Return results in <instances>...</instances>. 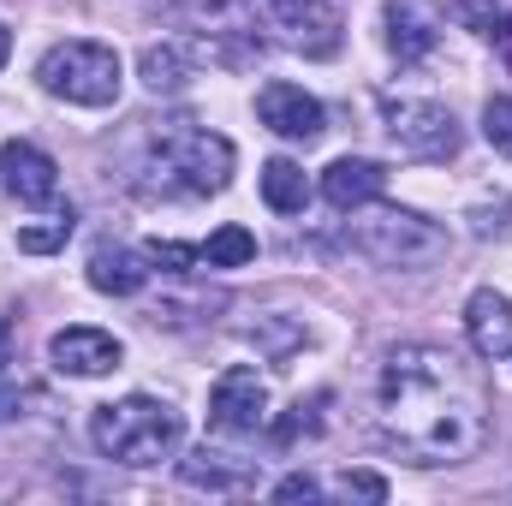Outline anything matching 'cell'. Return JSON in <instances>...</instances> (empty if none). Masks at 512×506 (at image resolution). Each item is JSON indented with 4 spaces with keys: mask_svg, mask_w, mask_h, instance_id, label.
Segmentation results:
<instances>
[{
    "mask_svg": "<svg viewBox=\"0 0 512 506\" xmlns=\"http://www.w3.org/2000/svg\"><path fill=\"white\" fill-rule=\"evenodd\" d=\"M179 477H185L191 489H209V495H239V489H251V465H233V459L215 453V447H197V453L179 465Z\"/></svg>",
    "mask_w": 512,
    "mask_h": 506,
    "instance_id": "17",
    "label": "cell"
},
{
    "mask_svg": "<svg viewBox=\"0 0 512 506\" xmlns=\"http://www.w3.org/2000/svg\"><path fill=\"white\" fill-rule=\"evenodd\" d=\"M30 399H36L30 387H0V423H6V417H12L18 405H30Z\"/></svg>",
    "mask_w": 512,
    "mask_h": 506,
    "instance_id": "28",
    "label": "cell"
},
{
    "mask_svg": "<svg viewBox=\"0 0 512 506\" xmlns=\"http://www.w3.org/2000/svg\"><path fill=\"white\" fill-rule=\"evenodd\" d=\"M36 84L72 108H114L120 102V54L108 42H54L36 66Z\"/></svg>",
    "mask_w": 512,
    "mask_h": 506,
    "instance_id": "5",
    "label": "cell"
},
{
    "mask_svg": "<svg viewBox=\"0 0 512 506\" xmlns=\"http://www.w3.org/2000/svg\"><path fill=\"white\" fill-rule=\"evenodd\" d=\"M334 495H346V501H387V483L376 471H346V477L334 483Z\"/></svg>",
    "mask_w": 512,
    "mask_h": 506,
    "instance_id": "26",
    "label": "cell"
},
{
    "mask_svg": "<svg viewBox=\"0 0 512 506\" xmlns=\"http://www.w3.org/2000/svg\"><path fill=\"white\" fill-rule=\"evenodd\" d=\"M262 203H268L274 215H304V203H310V179H304V167L286 161V155H274V161L262 167Z\"/></svg>",
    "mask_w": 512,
    "mask_h": 506,
    "instance_id": "19",
    "label": "cell"
},
{
    "mask_svg": "<svg viewBox=\"0 0 512 506\" xmlns=\"http://www.w3.org/2000/svg\"><path fill=\"white\" fill-rule=\"evenodd\" d=\"M90 441L102 447V459L114 465H161L173 447H179V411L167 399H149V393H126L114 405H96L90 417Z\"/></svg>",
    "mask_w": 512,
    "mask_h": 506,
    "instance_id": "3",
    "label": "cell"
},
{
    "mask_svg": "<svg viewBox=\"0 0 512 506\" xmlns=\"http://www.w3.org/2000/svg\"><path fill=\"white\" fill-rule=\"evenodd\" d=\"M382 126L393 137V149L399 155H411V161H453L459 155V143H465V131L459 120L441 108V102H417V96H387L382 102Z\"/></svg>",
    "mask_w": 512,
    "mask_h": 506,
    "instance_id": "7",
    "label": "cell"
},
{
    "mask_svg": "<svg viewBox=\"0 0 512 506\" xmlns=\"http://www.w3.org/2000/svg\"><path fill=\"white\" fill-rule=\"evenodd\" d=\"M387 191V167L382 161H370V155H340L328 173H322V197L346 215V209H358V203H376Z\"/></svg>",
    "mask_w": 512,
    "mask_h": 506,
    "instance_id": "15",
    "label": "cell"
},
{
    "mask_svg": "<svg viewBox=\"0 0 512 506\" xmlns=\"http://www.w3.org/2000/svg\"><path fill=\"white\" fill-rule=\"evenodd\" d=\"M453 18H459L465 30H477V36H489V42H495V30L507 24V12H501L495 0H453Z\"/></svg>",
    "mask_w": 512,
    "mask_h": 506,
    "instance_id": "23",
    "label": "cell"
},
{
    "mask_svg": "<svg viewBox=\"0 0 512 506\" xmlns=\"http://www.w3.org/2000/svg\"><path fill=\"white\" fill-rule=\"evenodd\" d=\"M316 495H322V483H316V477H304V471L274 483V501H316Z\"/></svg>",
    "mask_w": 512,
    "mask_h": 506,
    "instance_id": "27",
    "label": "cell"
},
{
    "mask_svg": "<svg viewBox=\"0 0 512 506\" xmlns=\"http://www.w3.org/2000/svg\"><path fill=\"white\" fill-rule=\"evenodd\" d=\"M483 137L512 155V96H489V108H483Z\"/></svg>",
    "mask_w": 512,
    "mask_h": 506,
    "instance_id": "24",
    "label": "cell"
},
{
    "mask_svg": "<svg viewBox=\"0 0 512 506\" xmlns=\"http://www.w3.org/2000/svg\"><path fill=\"white\" fill-rule=\"evenodd\" d=\"M489 387L447 346H393L376 381V429L411 465H465L489 441Z\"/></svg>",
    "mask_w": 512,
    "mask_h": 506,
    "instance_id": "1",
    "label": "cell"
},
{
    "mask_svg": "<svg viewBox=\"0 0 512 506\" xmlns=\"http://www.w3.org/2000/svg\"><path fill=\"white\" fill-rule=\"evenodd\" d=\"M0 185H6L18 203L42 209V203H54V197H60V167H54V155H48V149H36V143L12 137V143H0Z\"/></svg>",
    "mask_w": 512,
    "mask_h": 506,
    "instance_id": "11",
    "label": "cell"
},
{
    "mask_svg": "<svg viewBox=\"0 0 512 506\" xmlns=\"http://www.w3.org/2000/svg\"><path fill=\"white\" fill-rule=\"evenodd\" d=\"M322 405H328V393L298 399V405H292V417H280V423H274V441H280V447H292L298 435H316V429H322Z\"/></svg>",
    "mask_w": 512,
    "mask_h": 506,
    "instance_id": "21",
    "label": "cell"
},
{
    "mask_svg": "<svg viewBox=\"0 0 512 506\" xmlns=\"http://www.w3.org/2000/svg\"><path fill=\"white\" fill-rule=\"evenodd\" d=\"M90 286L108 298H137L149 286V256L126 251V245H96L90 251Z\"/></svg>",
    "mask_w": 512,
    "mask_h": 506,
    "instance_id": "16",
    "label": "cell"
},
{
    "mask_svg": "<svg viewBox=\"0 0 512 506\" xmlns=\"http://www.w3.org/2000/svg\"><path fill=\"white\" fill-rule=\"evenodd\" d=\"M435 42H441V12L429 0H387V48L399 66L429 60Z\"/></svg>",
    "mask_w": 512,
    "mask_h": 506,
    "instance_id": "13",
    "label": "cell"
},
{
    "mask_svg": "<svg viewBox=\"0 0 512 506\" xmlns=\"http://www.w3.org/2000/svg\"><path fill=\"white\" fill-rule=\"evenodd\" d=\"M66 239H72V209H66V215H54L48 227H24V233H18V251L48 256V251H60Z\"/></svg>",
    "mask_w": 512,
    "mask_h": 506,
    "instance_id": "22",
    "label": "cell"
},
{
    "mask_svg": "<svg viewBox=\"0 0 512 506\" xmlns=\"http://www.w3.org/2000/svg\"><path fill=\"white\" fill-rule=\"evenodd\" d=\"M197 251H203V268H245L256 256V233L251 227H215L209 245H197Z\"/></svg>",
    "mask_w": 512,
    "mask_h": 506,
    "instance_id": "20",
    "label": "cell"
},
{
    "mask_svg": "<svg viewBox=\"0 0 512 506\" xmlns=\"http://www.w3.org/2000/svg\"><path fill=\"white\" fill-rule=\"evenodd\" d=\"M209 423L221 435H256L268 423V381L256 376L251 364L221 370V381L209 387Z\"/></svg>",
    "mask_w": 512,
    "mask_h": 506,
    "instance_id": "8",
    "label": "cell"
},
{
    "mask_svg": "<svg viewBox=\"0 0 512 506\" xmlns=\"http://www.w3.org/2000/svg\"><path fill=\"white\" fill-rule=\"evenodd\" d=\"M274 24L286 30V48H298L310 60H334L340 42H346L340 12L322 6V0H274Z\"/></svg>",
    "mask_w": 512,
    "mask_h": 506,
    "instance_id": "9",
    "label": "cell"
},
{
    "mask_svg": "<svg viewBox=\"0 0 512 506\" xmlns=\"http://www.w3.org/2000/svg\"><path fill=\"white\" fill-rule=\"evenodd\" d=\"M143 256H149L155 268H167V274H197V262H203V251H197V245H167V239H155Z\"/></svg>",
    "mask_w": 512,
    "mask_h": 506,
    "instance_id": "25",
    "label": "cell"
},
{
    "mask_svg": "<svg viewBox=\"0 0 512 506\" xmlns=\"http://www.w3.org/2000/svg\"><path fill=\"white\" fill-rule=\"evenodd\" d=\"M6 60H12V30L0 24V66H6Z\"/></svg>",
    "mask_w": 512,
    "mask_h": 506,
    "instance_id": "31",
    "label": "cell"
},
{
    "mask_svg": "<svg viewBox=\"0 0 512 506\" xmlns=\"http://www.w3.org/2000/svg\"><path fill=\"white\" fill-rule=\"evenodd\" d=\"M137 72H143L149 96H173L191 78V54H185V42H149L143 60H137Z\"/></svg>",
    "mask_w": 512,
    "mask_h": 506,
    "instance_id": "18",
    "label": "cell"
},
{
    "mask_svg": "<svg viewBox=\"0 0 512 506\" xmlns=\"http://www.w3.org/2000/svg\"><path fill=\"white\" fill-rule=\"evenodd\" d=\"M6 364H12V322L0 316V370H6Z\"/></svg>",
    "mask_w": 512,
    "mask_h": 506,
    "instance_id": "29",
    "label": "cell"
},
{
    "mask_svg": "<svg viewBox=\"0 0 512 506\" xmlns=\"http://www.w3.org/2000/svg\"><path fill=\"white\" fill-rule=\"evenodd\" d=\"M256 120L274 131V137H286V143H316V137L328 131L322 102L304 96L298 84H262V96H256Z\"/></svg>",
    "mask_w": 512,
    "mask_h": 506,
    "instance_id": "10",
    "label": "cell"
},
{
    "mask_svg": "<svg viewBox=\"0 0 512 506\" xmlns=\"http://www.w3.org/2000/svg\"><path fill=\"white\" fill-rule=\"evenodd\" d=\"M346 245L382 268H423L435 256H447V233L435 221H423L417 209H393V203H358L346 209Z\"/></svg>",
    "mask_w": 512,
    "mask_h": 506,
    "instance_id": "4",
    "label": "cell"
},
{
    "mask_svg": "<svg viewBox=\"0 0 512 506\" xmlns=\"http://www.w3.org/2000/svg\"><path fill=\"white\" fill-rule=\"evenodd\" d=\"M495 48L507 54V66H512V18H507V24H501V30H495Z\"/></svg>",
    "mask_w": 512,
    "mask_h": 506,
    "instance_id": "30",
    "label": "cell"
},
{
    "mask_svg": "<svg viewBox=\"0 0 512 506\" xmlns=\"http://www.w3.org/2000/svg\"><path fill=\"white\" fill-rule=\"evenodd\" d=\"M48 364L60 376H108L120 370V340L108 328H60L48 340Z\"/></svg>",
    "mask_w": 512,
    "mask_h": 506,
    "instance_id": "12",
    "label": "cell"
},
{
    "mask_svg": "<svg viewBox=\"0 0 512 506\" xmlns=\"http://www.w3.org/2000/svg\"><path fill=\"white\" fill-rule=\"evenodd\" d=\"M161 6L203 36L197 54H209L221 66H251V60H262V36H256L245 0H161Z\"/></svg>",
    "mask_w": 512,
    "mask_h": 506,
    "instance_id": "6",
    "label": "cell"
},
{
    "mask_svg": "<svg viewBox=\"0 0 512 506\" xmlns=\"http://www.w3.org/2000/svg\"><path fill=\"white\" fill-rule=\"evenodd\" d=\"M233 179V143L209 126L173 120L155 131L143 167H137V191L143 197H215Z\"/></svg>",
    "mask_w": 512,
    "mask_h": 506,
    "instance_id": "2",
    "label": "cell"
},
{
    "mask_svg": "<svg viewBox=\"0 0 512 506\" xmlns=\"http://www.w3.org/2000/svg\"><path fill=\"white\" fill-rule=\"evenodd\" d=\"M465 340H471V352L489 358V364L512 358V298H501L495 286L471 292V298H465Z\"/></svg>",
    "mask_w": 512,
    "mask_h": 506,
    "instance_id": "14",
    "label": "cell"
}]
</instances>
